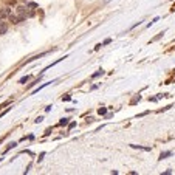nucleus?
Returning a JSON list of instances; mask_svg holds the SVG:
<instances>
[{
    "mask_svg": "<svg viewBox=\"0 0 175 175\" xmlns=\"http://www.w3.org/2000/svg\"><path fill=\"white\" fill-rule=\"evenodd\" d=\"M11 14V12H9V9L8 8H5V9H0V20H3L5 17H8Z\"/></svg>",
    "mask_w": 175,
    "mask_h": 175,
    "instance_id": "nucleus-2",
    "label": "nucleus"
},
{
    "mask_svg": "<svg viewBox=\"0 0 175 175\" xmlns=\"http://www.w3.org/2000/svg\"><path fill=\"white\" fill-rule=\"evenodd\" d=\"M8 31V25L3 23V22H0V34H5Z\"/></svg>",
    "mask_w": 175,
    "mask_h": 175,
    "instance_id": "nucleus-3",
    "label": "nucleus"
},
{
    "mask_svg": "<svg viewBox=\"0 0 175 175\" xmlns=\"http://www.w3.org/2000/svg\"><path fill=\"white\" fill-rule=\"evenodd\" d=\"M98 112H99V115H104V113H105V110H104V109H99Z\"/></svg>",
    "mask_w": 175,
    "mask_h": 175,
    "instance_id": "nucleus-6",
    "label": "nucleus"
},
{
    "mask_svg": "<svg viewBox=\"0 0 175 175\" xmlns=\"http://www.w3.org/2000/svg\"><path fill=\"white\" fill-rule=\"evenodd\" d=\"M0 143H2V140H0Z\"/></svg>",
    "mask_w": 175,
    "mask_h": 175,
    "instance_id": "nucleus-7",
    "label": "nucleus"
},
{
    "mask_svg": "<svg viewBox=\"0 0 175 175\" xmlns=\"http://www.w3.org/2000/svg\"><path fill=\"white\" fill-rule=\"evenodd\" d=\"M67 121H68V119H62V121H61L59 124H61V126H65V124H67Z\"/></svg>",
    "mask_w": 175,
    "mask_h": 175,
    "instance_id": "nucleus-4",
    "label": "nucleus"
},
{
    "mask_svg": "<svg viewBox=\"0 0 175 175\" xmlns=\"http://www.w3.org/2000/svg\"><path fill=\"white\" fill-rule=\"evenodd\" d=\"M9 20L12 22V23H19L20 20H23L19 14H9Z\"/></svg>",
    "mask_w": 175,
    "mask_h": 175,
    "instance_id": "nucleus-1",
    "label": "nucleus"
},
{
    "mask_svg": "<svg viewBox=\"0 0 175 175\" xmlns=\"http://www.w3.org/2000/svg\"><path fill=\"white\" fill-rule=\"evenodd\" d=\"M170 155V152H166V154H161V158H164V157H169Z\"/></svg>",
    "mask_w": 175,
    "mask_h": 175,
    "instance_id": "nucleus-5",
    "label": "nucleus"
}]
</instances>
